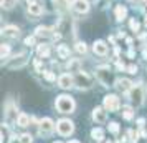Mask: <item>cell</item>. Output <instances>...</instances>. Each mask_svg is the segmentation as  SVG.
Instances as JSON below:
<instances>
[{
	"mask_svg": "<svg viewBox=\"0 0 147 143\" xmlns=\"http://www.w3.org/2000/svg\"><path fill=\"white\" fill-rule=\"evenodd\" d=\"M74 100L69 95H60L56 98V110L60 113H71L74 110Z\"/></svg>",
	"mask_w": 147,
	"mask_h": 143,
	"instance_id": "6da1fadb",
	"label": "cell"
},
{
	"mask_svg": "<svg viewBox=\"0 0 147 143\" xmlns=\"http://www.w3.org/2000/svg\"><path fill=\"white\" fill-rule=\"evenodd\" d=\"M74 83H76V87L78 88H89L91 85H93V80H91V77L88 75L86 72H78L76 77H74Z\"/></svg>",
	"mask_w": 147,
	"mask_h": 143,
	"instance_id": "7a4b0ae2",
	"label": "cell"
},
{
	"mask_svg": "<svg viewBox=\"0 0 147 143\" xmlns=\"http://www.w3.org/2000/svg\"><path fill=\"white\" fill-rule=\"evenodd\" d=\"M56 130H58V133H60L61 136H69L73 133L74 125H73V122H69V120H60V122L56 123Z\"/></svg>",
	"mask_w": 147,
	"mask_h": 143,
	"instance_id": "3957f363",
	"label": "cell"
},
{
	"mask_svg": "<svg viewBox=\"0 0 147 143\" xmlns=\"http://www.w3.org/2000/svg\"><path fill=\"white\" fill-rule=\"evenodd\" d=\"M129 100H131V102H134L137 107H139V105H142V100H144V88H142L140 85L132 87V88H131V92H129Z\"/></svg>",
	"mask_w": 147,
	"mask_h": 143,
	"instance_id": "277c9868",
	"label": "cell"
},
{
	"mask_svg": "<svg viewBox=\"0 0 147 143\" xmlns=\"http://www.w3.org/2000/svg\"><path fill=\"white\" fill-rule=\"evenodd\" d=\"M96 75L99 78V82L104 85V87H109L111 85V73H109V68L107 67H99L96 70Z\"/></svg>",
	"mask_w": 147,
	"mask_h": 143,
	"instance_id": "5b68a950",
	"label": "cell"
},
{
	"mask_svg": "<svg viewBox=\"0 0 147 143\" xmlns=\"http://www.w3.org/2000/svg\"><path fill=\"white\" fill-rule=\"evenodd\" d=\"M119 98L116 95H107L104 96V108L109 110V112H117L119 110Z\"/></svg>",
	"mask_w": 147,
	"mask_h": 143,
	"instance_id": "8992f818",
	"label": "cell"
},
{
	"mask_svg": "<svg viewBox=\"0 0 147 143\" xmlns=\"http://www.w3.org/2000/svg\"><path fill=\"white\" fill-rule=\"evenodd\" d=\"M73 83H74V78L69 75V73H63V75L58 78V85H60L61 88H65V90L71 88V87H73Z\"/></svg>",
	"mask_w": 147,
	"mask_h": 143,
	"instance_id": "52a82bcc",
	"label": "cell"
},
{
	"mask_svg": "<svg viewBox=\"0 0 147 143\" xmlns=\"http://www.w3.org/2000/svg\"><path fill=\"white\" fill-rule=\"evenodd\" d=\"M73 10L78 14H86L89 10V3L88 0H73Z\"/></svg>",
	"mask_w": 147,
	"mask_h": 143,
	"instance_id": "ba28073f",
	"label": "cell"
},
{
	"mask_svg": "<svg viewBox=\"0 0 147 143\" xmlns=\"http://www.w3.org/2000/svg\"><path fill=\"white\" fill-rule=\"evenodd\" d=\"M114 87L119 90V92H122V93H127V92H131V88H132V83L129 82L127 78H119V80H116V85Z\"/></svg>",
	"mask_w": 147,
	"mask_h": 143,
	"instance_id": "9c48e42d",
	"label": "cell"
},
{
	"mask_svg": "<svg viewBox=\"0 0 147 143\" xmlns=\"http://www.w3.org/2000/svg\"><path fill=\"white\" fill-rule=\"evenodd\" d=\"M55 128V125L53 122L50 120V118H43L40 122V131H41V135H50L51 131H53Z\"/></svg>",
	"mask_w": 147,
	"mask_h": 143,
	"instance_id": "30bf717a",
	"label": "cell"
},
{
	"mask_svg": "<svg viewBox=\"0 0 147 143\" xmlns=\"http://www.w3.org/2000/svg\"><path fill=\"white\" fill-rule=\"evenodd\" d=\"M2 35L3 37H8V38H17L20 35V30H18V27H15V25H8V27H5L2 30Z\"/></svg>",
	"mask_w": 147,
	"mask_h": 143,
	"instance_id": "8fae6325",
	"label": "cell"
},
{
	"mask_svg": "<svg viewBox=\"0 0 147 143\" xmlns=\"http://www.w3.org/2000/svg\"><path fill=\"white\" fill-rule=\"evenodd\" d=\"M93 118H94V122H98V123L106 122V112H104V108L96 107V108L93 110Z\"/></svg>",
	"mask_w": 147,
	"mask_h": 143,
	"instance_id": "7c38bea8",
	"label": "cell"
},
{
	"mask_svg": "<svg viewBox=\"0 0 147 143\" xmlns=\"http://www.w3.org/2000/svg\"><path fill=\"white\" fill-rule=\"evenodd\" d=\"M93 50H94V53H98V55H101V57H104V55L107 53V45H106L102 40H98V42H94Z\"/></svg>",
	"mask_w": 147,
	"mask_h": 143,
	"instance_id": "4fadbf2b",
	"label": "cell"
},
{
	"mask_svg": "<svg viewBox=\"0 0 147 143\" xmlns=\"http://www.w3.org/2000/svg\"><path fill=\"white\" fill-rule=\"evenodd\" d=\"M27 63V53H20L18 57H15V60L12 63H8V68H15V67H23Z\"/></svg>",
	"mask_w": 147,
	"mask_h": 143,
	"instance_id": "5bb4252c",
	"label": "cell"
},
{
	"mask_svg": "<svg viewBox=\"0 0 147 143\" xmlns=\"http://www.w3.org/2000/svg\"><path fill=\"white\" fill-rule=\"evenodd\" d=\"M28 12L35 17H38L43 14V5L41 3H28Z\"/></svg>",
	"mask_w": 147,
	"mask_h": 143,
	"instance_id": "9a60e30c",
	"label": "cell"
},
{
	"mask_svg": "<svg viewBox=\"0 0 147 143\" xmlns=\"http://www.w3.org/2000/svg\"><path fill=\"white\" fill-rule=\"evenodd\" d=\"M126 15H127V8L124 7V5H117V7H116V18H117L119 22L124 20Z\"/></svg>",
	"mask_w": 147,
	"mask_h": 143,
	"instance_id": "2e32d148",
	"label": "cell"
},
{
	"mask_svg": "<svg viewBox=\"0 0 147 143\" xmlns=\"http://www.w3.org/2000/svg\"><path fill=\"white\" fill-rule=\"evenodd\" d=\"M28 123H30V118H28V115L27 113H20V115L17 116V125L18 127H28Z\"/></svg>",
	"mask_w": 147,
	"mask_h": 143,
	"instance_id": "e0dca14e",
	"label": "cell"
},
{
	"mask_svg": "<svg viewBox=\"0 0 147 143\" xmlns=\"http://www.w3.org/2000/svg\"><path fill=\"white\" fill-rule=\"evenodd\" d=\"M80 60H76V58H69V63H68V70L69 72H81L80 70Z\"/></svg>",
	"mask_w": 147,
	"mask_h": 143,
	"instance_id": "ac0fdd59",
	"label": "cell"
},
{
	"mask_svg": "<svg viewBox=\"0 0 147 143\" xmlns=\"http://www.w3.org/2000/svg\"><path fill=\"white\" fill-rule=\"evenodd\" d=\"M35 35L36 37H50V35H55V34H51V28H48V27H38Z\"/></svg>",
	"mask_w": 147,
	"mask_h": 143,
	"instance_id": "d6986e66",
	"label": "cell"
},
{
	"mask_svg": "<svg viewBox=\"0 0 147 143\" xmlns=\"http://www.w3.org/2000/svg\"><path fill=\"white\" fill-rule=\"evenodd\" d=\"M56 52H58V57L60 58H69V48L66 45H60Z\"/></svg>",
	"mask_w": 147,
	"mask_h": 143,
	"instance_id": "ffe728a7",
	"label": "cell"
},
{
	"mask_svg": "<svg viewBox=\"0 0 147 143\" xmlns=\"http://www.w3.org/2000/svg\"><path fill=\"white\" fill-rule=\"evenodd\" d=\"M91 136H93L96 142H101V140L104 138V131H102L101 128H94L93 131H91Z\"/></svg>",
	"mask_w": 147,
	"mask_h": 143,
	"instance_id": "44dd1931",
	"label": "cell"
},
{
	"mask_svg": "<svg viewBox=\"0 0 147 143\" xmlns=\"http://www.w3.org/2000/svg\"><path fill=\"white\" fill-rule=\"evenodd\" d=\"M122 116H124L126 120H132V116H134V110L131 108V107H124V108H122Z\"/></svg>",
	"mask_w": 147,
	"mask_h": 143,
	"instance_id": "7402d4cb",
	"label": "cell"
},
{
	"mask_svg": "<svg viewBox=\"0 0 147 143\" xmlns=\"http://www.w3.org/2000/svg\"><path fill=\"white\" fill-rule=\"evenodd\" d=\"M53 3L58 10H65L68 7V0H53Z\"/></svg>",
	"mask_w": 147,
	"mask_h": 143,
	"instance_id": "603a6c76",
	"label": "cell"
},
{
	"mask_svg": "<svg viewBox=\"0 0 147 143\" xmlns=\"http://www.w3.org/2000/svg\"><path fill=\"white\" fill-rule=\"evenodd\" d=\"M38 55H40V57H48V55H50L48 45H38Z\"/></svg>",
	"mask_w": 147,
	"mask_h": 143,
	"instance_id": "cb8c5ba5",
	"label": "cell"
},
{
	"mask_svg": "<svg viewBox=\"0 0 147 143\" xmlns=\"http://www.w3.org/2000/svg\"><path fill=\"white\" fill-rule=\"evenodd\" d=\"M107 128H109V131H111L113 135H117V133H119V125H117L116 122L109 123V127H107Z\"/></svg>",
	"mask_w": 147,
	"mask_h": 143,
	"instance_id": "d4e9b609",
	"label": "cell"
},
{
	"mask_svg": "<svg viewBox=\"0 0 147 143\" xmlns=\"http://www.w3.org/2000/svg\"><path fill=\"white\" fill-rule=\"evenodd\" d=\"M86 45H84V43H83V42H78V43H76V52H78V53H81V55H84L86 53Z\"/></svg>",
	"mask_w": 147,
	"mask_h": 143,
	"instance_id": "484cf974",
	"label": "cell"
},
{
	"mask_svg": "<svg viewBox=\"0 0 147 143\" xmlns=\"http://www.w3.org/2000/svg\"><path fill=\"white\" fill-rule=\"evenodd\" d=\"M43 77L47 78L48 82H55V80H56L55 73H53V72H50V70H45V72H43Z\"/></svg>",
	"mask_w": 147,
	"mask_h": 143,
	"instance_id": "4316f807",
	"label": "cell"
},
{
	"mask_svg": "<svg viewBox=\"0 0 147 143\" xmlns=\"http://www.w3.org/2000/svg\"><path fill=\"white\" fill-rule=\"evenodd\" d=\"M0 53H2V58H5V57L10 53V45L3 43V45H2V52H0Z\"/></svg>",
	"mask_w": 147,
	"mask_h": 143,
	"instance_id": "83f0119b",
	"label": "cell"
},
{
	"mask_svg": "<svg viewBox=\"0 0 147 143\" xmlns=\"http://www.w3.org/2000/svg\"><path fill=\"white\" fill-rule=\"evenodd\" d=\"M20 140H22V143H32V142H33V136L28 135V133H25V135L20 136Z\"/></svg>",
	"mask_w": 147,
	"mask_h": 143,
	"instance_id": "f1b7e54d",
	"label": "cell"
},
{
	"mask_svg": "<svg viewBox=\"0 0 147 143\" xmlns=\"http://www.w3.org/2000/svg\"><path fill=\"white\" fill-rule=\"evenodd\" d=\"M129 27H131V30H132V32H137V30H139V22L136 20V18H132V20H131V23H129Z\"/></svg>",
	"mask_w": 147,
	"mask_h": 143,
	"instance_id": "f546056e",
	"label": "cell"
},
{
	"mask_svg": "<svg viewBox=\"0 0 147 143\" xmlns=\"http://www.w3.org/2000/svg\"><path fill=\"white\" fill-rule=\"evenodd\" d=\"M13 3H15V0H2V7H5V8H12Z\"/></svg>",
	"mask_w": 147,
	"mask_h": 143,
	"instance_id": "4dcf8cb0",
	"label": "cell"
},
{
	"mask_svg": "<svg viewBox=\"0 0 147 143\" xmlns=\"http://www.w3.org/2000/svg\"><path fill=\"white\" fill-rule=\"evenodd\" d=\"M25 45H27V47H33L35 45V37H27V38H25Z\"/></svg>",
	"mask_w": 147,
	"mask_h": 143,
	"instance_id": "1f68e13d",
	"label": "cell"
},
{
	"mask_svg": "<svg viewBox=\"0 0 147 143\" xmlns=\"http://www.w3.org/2000/svg\"><path fill=\"white\" fill-rule=\"evenodd\" d=\"M35 67H36V70H38V72H41V73L45 72V70H43V65H41V60H40V58H36V60H35Z\"/></svg>",
	"mask_w": 147,
	"mask_h": 143,
	"instance_id": "d6a6232c",
	"label": "cell"
},
{
	"mask_svg": "<svg viewBox=\"0 0 147 143\" xmlns=\"http://www.w3.org/2000/svg\"><path fill=\"white\" fill-rule=\"evenodd\" d=\"M127 72L132 73V75H136V73H137V67H136V65H129V67H127Z\"/></svg>",
	"mask_w": 147,
	"mask_h": 143,
	"instance_id": "836d02e7",
	"label": "cell"
},
{
	"mask_svg": "<svg viewBox=\"0 0 147 143\" xmlns=\"http://www.w3.org/2000/svg\"><path fill=\"white\" fill-rule=\"evenodd\" d=\"M129 136H131V142H132V143L137 142V133H134L132 130H129Z\"/></svg>",
	"mask_w": 147,
	"mask_h": 143,
	"instance_id": "e575fe53",
	"label": "cell"
},
{
	"mask_svg": "<svg viewBox=\"0 0 147 143\" xmlns=\"http://www.w3.org/2000/svg\"><path fill=\"white\" fill-rule=\"evenodd\" d=\"M10 143H22V140L18 136H12V138H10Z\"/></svg>",
	"mask_w": 147,
	"mask_h": 143,
	"instance_id": "d590c367",
	"label": "cell"
},
{
	"mask_svg": "<svg viewBox=\"0 0 147 143\" xmlns=\"http://www.w3.org/2000/svg\"><path fill=\"white\" fill-rule=\"evenodd\" d=\"M28 3H41L40 0H27Z\"/></svg>",
	"mask_w": 147,
	"mask_h": 143,
	"instance_id": "8d00e7d4",
	"label": "cell"
},
{
	"mask_svg": "<svg viewBox=\"0 0 147 143\" xmlns=\"http://www.w3.org/2000/svg\"><path fill=\"white\" fill-rule=\"evenodd\" d=\"M144 58H146V60H147V48H146V50H144Z\"/></svg>",
	"mask_w": 147,
	"mask_h": 143,
	"instance_id": "74e56055",
	"label": "cell"
},
{
	"mask_svg": "<svg viewBox=\"0 0 147 143\" xmlns=\"http://www.w3.org/2000/svg\"><path fill=\"white\" fill-rule=\"evenodd\" d=\"M68 143H80L78 140H71V142H68Z\"/></svg>",
	"mask_w": 147,
	"mask_h": 143,
	"instance_id": "f35d334b",
	"label": "cell"
},
{
	"mask_svg": "<svg viewBox=\"0 0 147 143\" xmlns=\"http://www.w3.org/2000/svg\"><path fill=\"white\" fill-rule=\"evenodd\" d=\"M144 23H146V27H147V17H146V20H144Z\"/></svg>",
	"mask_w": 147,
	"mask_h": 143,
	"instance_id": "ab89813d",
	"label": "cell"
},
{
	"mask_svg": "<svg viewBox=\"0 0 147 143\" xmlns=\"http://www.w3.org/2000/svg\"><path fill=\"white\" fill-rule=\"evenodd\" d=\"M142 2H144V3H146V5H147V0H142Z\"/></svg>",
	"mask_w": 147,
	"mask_h": 143,
	"instance_id": "60d3db41",
	"label": "cell"
},
{
	"mask_svg": "<svg viewBox=\"0 0 147 143\" xmlns=\"http://www.w3.org/2000/svg\"><path fill=\"white\" fill-rule=\"evenodd\" d=\"M55 143H60V142H55Z\"/></svg>",
	"mask_w": 147,
	"mask_h": 143,
	"instance_id": "b9f144b4",
	"label": "cell"
}]
</instances>
